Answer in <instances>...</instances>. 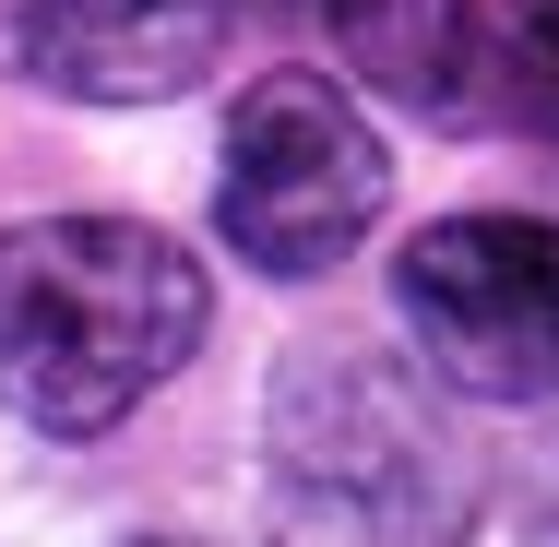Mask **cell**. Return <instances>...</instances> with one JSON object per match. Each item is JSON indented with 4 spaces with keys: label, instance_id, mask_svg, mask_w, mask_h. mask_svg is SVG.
Instances as JSON below:
<instances>
[{
    "label": "cell",
    "instance_id": "cell-4",
    "mask_svg": "<svg viewBox=\"0 0 559 547\" xmlns=\"http://www.w3.org/2000/svg\"><path fill=\"white\" fill-rule=\"evenodd\" d=\"M274 440L310 488L357 500L369 524H429L452 500V452L441 417L417 405V381H393L381 357L357 345H310L286 381H274Z\"/></svg>",
    "mask_w": 559,
    "mask_h": 547
},
{
    "label": "cell",
    "instance_id": "cell-3",
    "mask_svg": "<svg viewBox=\"0 0 559 547\" xmlns=\"http://www.w3.org/2000/svg\"><path fill=\"white\" fill-rule=\"evenodd\" d=\"M393 310L417 357L476 405H548L559 393V215H441L393 262Z\"/></svg>",
    "mask_w": 559,
    "mask_h": 547
},
{
    "label": "cell",
    "instance_id": "cell-5",
    "mask_svg": "<svg viewBox=\"0 0 559 547\" xmlns=\"http://www.w3.org/2000/svg\"><path fill=\"white\" fill-rule=\"evenodd\" d=\"M250 0H0V72L72 108H155L226 60Z\"/></svg>",
    "mask_w": 559,
    "mask_h": 547
},
{
    "label": "cell",
    "instance_id": "cell-7",
    "mask_svg": "<svg viewBox=\"0 0 559 547\" xmlns=\"http://www.w3.org/2000/svg\"><path fill=\"white\" fill-rule=\"evenodd\" d=\"M143 547H179V536H143Z\"/></svg>",
    "mask_w": 559,
    "mask_h": 547
},
{
    "label": "cell",
    "instance_id": "cell-1",
    "mask_svg": "<svg viewBox=\"0 0 559 547\" xmlns=\"http://www.w3.org/2000/svg\"><path fill=\"white\" fill-rule=\"evenodd\" d=\"M215 322L203 262L143 215L0 226V405L36 440H108Z\"/></svg>",
    "mask_w": 559,
    "mask_h": 547
},
{
    "label": "cell",
    "instance_id": "cell-2",
    "mask_svg": "<svg viewBox=\"0 0 559 547\" xmlns=\"http://www.w3.org/2000/svg\"><path fill=\"white\" fill-rule=\"evenodd\" d=\"M381 203H393V167H381V131L345 108V84L322 72L238 84L215 143V238L250 274H286V286L334 274L381 226Z\"/></svg>",
    "mask_w": 559,
    "mask_h": 547
},
{
    "label": "cell",
    "instance_id": "cell-6",
    "mask_svg": "<svg viewBox=\"0 0 559 547\" xmlns=\"http://www.w3.org/2000/svg\"><path fill=\"white\" fill-rule=\"evenodd\" d=\"M322 24L357 60V84H381L393 108L441 131H500L524 0H322Z\"/></svg>",
    "mask_w": 559,
    "mask_h": 547
}]
</instances>
